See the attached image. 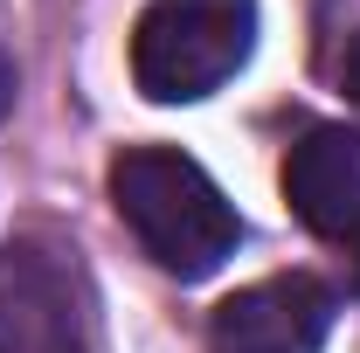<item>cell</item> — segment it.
<instances>
[{
  "label": "cell",
  "mask_w": 360,
  "mask_h": 353,
  "mask_svg": "<svg viewBox=\"0 0 360 353\" xmlns=\"http://www.w3.org/2000/svg\"><path fill=\"white\" fill-rule=\"evenodd\" d=\"M257 49L250 0H153L132 35V77L153 104H194L222 90Z\"/></svg>",
  "instance_id": "cell-2"
},
{
  "label": "cell",
  "mask_w": 360,
  "mask_h": 353,
  "mask_svg": "<svg viewBox=\"0 0 360 353\" xmlns=\"http://www.w3.org/2000/svg\"><path fill=\"white\" fill-rule=\"evenodd\" d=\"M7 111H14V63L0 56V118H7Z\"/></svg>",
  "instance_id": "cell-7"
},
{
  "label": "cell",
  "mask_w": 360,
  "mask_h": 353,
  "mask_svg": "<svg viewBox=\"0 0 360 353\" xmlns=\"http://www.w3.org/2000/svg\"><path fill=\"white\" fill-rule=\"evenodd\" d=\"M340 84L354 90V104H360V35L347 42V56H340Z\"/></svg>",
  "instance_id": "cell-6"
},
{
  "label": "cell",
  "mask_w": 360,
  "mask_h": 353,
  "mask_svg": "<svg viewBox=\"0 0 360 353\" xmlns=\"http://www.w3.org/2000/svg\"><path fill=\"white\" fill-rule=\"evenodd\" d=\"M284 201L312 236L360 257V132L312 125L284 160Z\"/></svg>",
  "instance_id": "cell-5"
},
{
  "label": "cell",
  "mask_w": 360,
  "mask_h": 353,
  "mask_svg": "<svg viewBox=\"0 0 360 353\" xmlns=\"http://www.w3.org/2000/svg\"><path fill=\"white\" fill-rule=\"evenodd\" d=\"M333 291L291 270V277H264V284H243L236 298L215 305L208 319V347L215 353H319L333 333Z\"/></svg>",
  "instance_id": "cell-4"
},
{
  "label": "cell",
  "mask_w": 360,
  "mask_h": 353,
  "mask_svg": "<svg viewBox=\"0 0 360 353\" xmlns=\"http://www.w3.org/2000/svg\"><path fill=\"white\" fill-rule=\"evenodd\" d=\"M111 208L139 236V250L174 277H208L243 243L229 194L180 146H125L111 160Z\"/></svg>",
  "instance_id": "cell-1"
},
{
  "label": "cell",
  "mask_w": 360,
  "mask_h": 353,
  "mask_svg": "<svg viewBox=\"0 0 360 353\" xmlns=\"http://www.w3.org/2000/svg\"><path fill=\"white\" fill-rule=\"evenodd\" d=\"M0 353H104L97 284L63 236L0 250Z\"/></svg>",
  "instance_id": "cell-3"
}]
</instances>
